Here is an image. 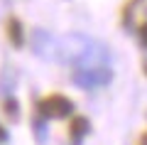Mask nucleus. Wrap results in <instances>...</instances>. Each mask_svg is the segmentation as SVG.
Instances as JSON below:
<instances>
[{"instance_id":"8","label":"nucleus","mask_w":147,"mask_h":145,"mask_svg":"<svg viewBox=\"0 0 147 145\" xmlns=\"http://www.w3.org/2000/svg\"><path fill=\"white\" fill-rule=\"evenodd\" d=\"M3 143H7V130L0 125V145H3Z\"/></svg>"},{"instance_id":"2","label":"nucleus","mask_w":147,"mask_h":145,"mask_svg":"<svg viewBox=\"0 0 147 145\" xmlns=\"http://www.w3.org/2000/svg\"><path fill=\"white\" fill-rule=\"evenodd\" d=\"M74 113V101L66 99L64 93H49L44 99L37 101V116L44 120H59V118H66V116Z\"/></svg>"},{"instance_id":"3","label":"nucleus","mask_w":147,"mask_h":145,"mask_svg":"<svg viewBox=\"0 0 147 145\" xmlns=\"http://www.w3.org/2000/svg\"><path fill=\"white\" fill-rule=\"evenodd\" d=\"M88 133H91V120L86 116H74L71 123H69V140H71V145H81Z\"/></svg>"},{"instance_id":"1","label":"nucleus","mask_w":147,"mask_h":145,"mask_svg":"<svg viewBox=\"0 0 147 145\" xmlns=\"http://www.w3.org/2000/svg\"><path fill=\"white\" fill-rule=\"evenodd\" d=\"M71 81L79 88H103L113 81V69L110 64H79L71 71Z\"/></svg>"},{"instance_id":"9","label":"nucleus","mask_w":147,"mask_h":145,"mask_svg":"<svg viewBox=\"0 0 147 145\" xmlns=\"http://www.w3.org/2000/svg\"><path fill=\"white\" fill-rule=\"evenodd\" d=\"M137 145H147V133H142V138H140V143Z\"/></svg>"},{"instance_id":"7","label":"nucleus","mask_w":147,"mask_h":145,"mask_svg":"<svg viewBox=\"0 0 147 145\" xmlns=\"http://www.w3.org/2000/svg\"><path fill=\"white\" fill-rule=\"evenodd\" d=\"M137 39H140V44L147 49V20L142 22L140 27H137Z\"/></svg>"},{"instance_id":"5","label":"nucleus","mask_w":147,"mask_h":145,"mask_svg":"<svg viewBox=\"0 0 147 145\" xmlns=\"http://www.w3.org/2000/svg\"><path fill=\"white\" fill-rule=\"evenodd\" d=\"M3 108H5V113L10 116L12 120L20 118V103H17L15 96H5V101H3Z\"/></svg>"},{"instance_id":"4","label":"nucleus","mask_w":147,"mask_h":145,"mask_svg":"<svg viewBox=\"0 0 147 145\" xmlns=\"http://www.w3.org/2000/svg\"><path fill=\"white\" fill-rule=\"evenodd\" d=\"M5 32H7V39H10V44L12 47H22L25 44V27H22V22H20V17H7V22H5Z\"/></svg>"},{"instance_id":"6","label":"nucleus","mask_w":147,"mask_h":145,"mask_svg":"<svg viewBox=\"0 0 147 145\" xmlns=\"http://www.w3.org/2000/svg\"><path fill=\"white\" fill-rule=\"evenodd\" d=\"M142 0H127V5L123 7V25L125 27H130V17H132V7L135 5H140Z\"/></svg>"}]
</instances>
